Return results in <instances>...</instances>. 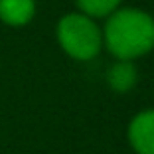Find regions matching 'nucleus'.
I'll use <instances>...</instances> for the list:
<instances>
[{
	"mask_svg": "<svg viewBox=\"0 0 154 154\" xmlns=\"http://www.w3.org/2000/svg\"><path fill=\"white\" fill-rule=\"evenodd\" d=\"M105 45L117 59H134L154 48V18L138 8L115 10L105 26Z\"/></svg>",
	"mask_w": 154,
	"mask_h": 154,
	"instance_id": "nucleus-1",
	"label": "nucleus"
},
{
	"mask_svg": "<svg viewBox=\"0 0 154 154\" xmlns=\"http://www.w3.org/2000/svg\"><path fill=\"white\" fill-rule=\"evenodd\" d=\"M57 40L75 59H93L101 51L103 34L85 14H67L57 24Z\"/></svg>",
	"mask_w": 154,
	"mask_h": 154,
	"instance_id": "nucleus-2",
	"label": "nucleus"
},
{
	"mask_svg": "<svg viewBox=\"0 0 154 154\" xmlns=\"http://www.w3.org/2000/svg\"><path fill=\"white\" fill-rule=\"evenodd\" d=\"M128 140L136 154H154V111H142L132 119Z\"/></svg>",
	"mask_w": 154,
	"mask_h": 154,
	"instance_id": "nucleus-3",
	"label": "nucleus"
},
{
	"mask_svg": "<svg viewBox=\"0 0 154 154\" xmlns=\"http://www.w3.org/2000/svg\"><path fill=\"white\" fill-rule=\"evenodd\" d=\"M36 12L34 0H0V18L10 26H24Z\"/></svg>",
	"mask_w": 154,
	"mask_h": 154,
	"instance_id": "nucleus-4",
	"label": "nucleus"
},
{
	"mask_svg": "<svg viewBox=\"0 0 154 154\" xmlns=\"http://www.w3.org/2000/svg\"><path fill=\"white\" fill-rule=\"evenodd\" d=\"M107 81L119 93H127L132 89L136 83V67L128 59H119L117 63L111 65L109 73H107Z\"/></svg>",
	"mask_w": 154,
	"mask_h": 154,
	"instance_id": "nucleus-5",
	"label": "nucleus"
},
{
	"mask_svg": "<svg viewBox=\"0 0 154 154\" xmlns=\"http://www.w3.org/2000/svg\"><path fill=\"white\" fill-rule=\"evenodd\" d=\"M121 0H77V6L85 16H93V18H103V16H111L115 10L119 8Z\"/></svg>",
	"mask_w": 154,
	"mask_h": 154,
	"instance_id": "nucleus-6",
	"label": "nucleus"
}]
</instances>
